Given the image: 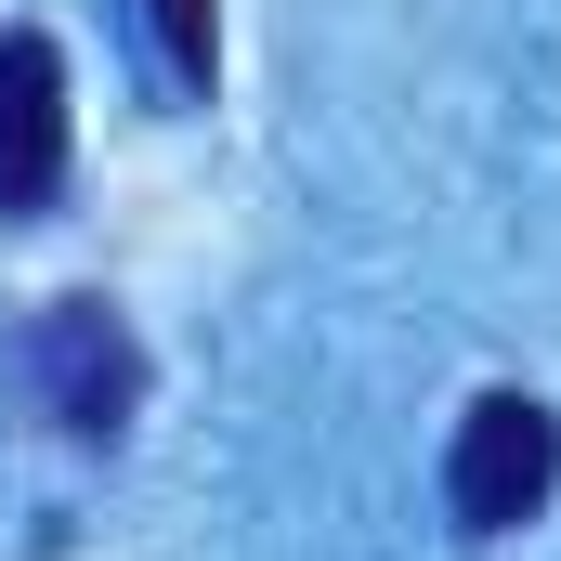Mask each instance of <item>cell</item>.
<instances>
[{"mask_svg":"<svg viewBox=\"0 0 561 561\" xmlns=\"http://www.w3.org/2000/svg\"><path fill=\"white\" fill-rule=\"evenodd\" d=\"M561 496V405L549 392H483L444 444V510L457 536H523Z\"/></svg>","mask_w":561,"mask_h":561,"instance_id":"cell-1","label":"cell"},{"mask_svg":"<svg viewBox=\"0 0 561 561\" xmlns=\"http://www.w3.org/2000/svg\"><path fill=\"white\" fill-rule=\"evenodd\" d=\"M26 379H39V405L79 444H118L131 405H144V340L118 327V300H53L26 327Z\"/></svg>","mask_w":561,"mask_h":561,"instance_id":"cell-2","label":"cell"},{"mask_svg":"<svg viewBox=\"0 0 561 561\" xmlns=\"http://www.w3.org/2000/svg\"><path fill=\"white\" fill-rule=\"evenodd\" d=\"M66 53L39 39V26H0V222H39L53 196H66Z\"/></svg>","mask_w":561,"mask_h":561,"instance_id":"cell-3","label":"cell"},{"mask_svg":"<svg viewBox=\"0 0 561 561\" xmlns=\"http://www.w3.org/2000/svg\"><path fill=\"white\" fill-rule=\"evenodd\" d=\"M144 26H157L170 92H209V79H222V13H209V0H144Z\"/></svg>","mask_w":561,"mask_h":561,"instance_id":"cell-4","label":"cell"}]
</instances>
